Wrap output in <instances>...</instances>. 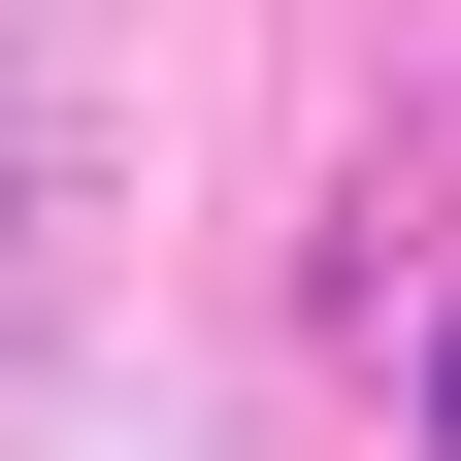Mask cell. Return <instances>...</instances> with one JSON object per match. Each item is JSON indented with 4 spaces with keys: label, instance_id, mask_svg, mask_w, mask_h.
I'll return each mask as SVG.
<instances>
[{
    "label": "cell",
    "instance_id": "1",
    "mask_svg": "<svg viewBox=\"0 0 461 461\" xmlns=\"http://www.w3.org/2000/svg\"><path fill=\"white\" fill-rule=\"evenodd\" d=\"M429 429H461V330H429Z\"/></svg>",
    "mask_w": 461,
    "mask_h": 461
}]
</instances>
